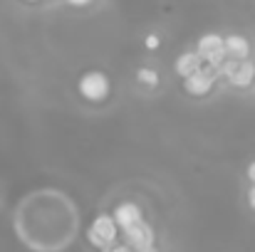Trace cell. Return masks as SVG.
<instances>
[{"instance_id":"cell-5","label":"cell","mask_w":255,"mask_h":252,"mask_svg":"<svg viewBox=\"0 0 255 252\" xmlns=\"http://www.w3.org/2000/svg\"><path fill=\"white\" fill-rule=\"evenodd\" d=\"M124 243L134 252L144 250V248H151V245H154V230H151V225H146V223L141 220V223L127 228V230H124Z\"/></svg>"},{"instance_id":"cell-4","label":"cell","mask_w":255,"mask_h":252,"mask_svg":"<svg viewBox=\"0 0 255 252\" xmlns=\"http://www.w3.org/2000/svg\"><path fill=\"white\" fill-rule=\"evenodd\" d=\"M196 52L201 55V60L206 65H213V67H221V62L226 60V45H223V37L218 32H206L198 37V45H196Z\"/></svg>"},{"instance_id":"cell-18","label":"cell","mask_w":255,"mask_h":252,"mask_svg":"<svg viewBox=\"0 0 255 252\" xmlns=\"http://www.w3.org/2000/svg\"><path fill=\"white\" fill-rule=\"evenodd\" d=\"M253 89H255V82H253Z\"/></svg>"},{"instance_id":"cell-17","label":"cell","mask_w":255,"mask_h":252,"mask_svg":"<svg viewBox=\"0 0 255 252\" xmlns=\"http://www.w3.org/2000/svg\"><path fill=\"white\" fill-rule=\"evenodd\" d=\"M25 2H37V0H25Z\"/></svg>"},{"instance_id":"cell-7","label":"cell","mask_w":255,"mask_h":252,"mask_svg":"<svg viewBox=\"0 0 255 252\" xmlns=\"http://www.w3.org/2000/svg\"><path fill=\"white\" fill-rule=\"evenodd\" d=\"M253 82H255V62L251 57L248 60H238L236 70L228 77V84L236 86V89H248V86H253Z\"/></svg>"},{"instance_id":"cell-10","label":"cell","mask_w":255,"mask_h":252,"mask_svg":"<svg viewBox=\"0 0 255 252\" xmlns=\"http://www.w3.org/2000/svg\"><path fill=\"white\" fill-rule=\"evenodd\" d=\"M136 77H139V82L146 84V86H156V84H159V72L151 70V67H141V70L136 72Z\"/></svg>"},{"instance_id":"cell-2","label":"cell","mask_w":255,"mask_h":252,"mask_svg":"<svg viewBox=\"0 0 255 252\" xmlns=\"http://www.w3.org/2000/svg\"><path fill=\"white\" fill-rule=\"evenodd\" d=\"M77 89H80L82 99L99 104V101H104V99L109 96V91H112V84H109V77H107L104 72H99V70H92V72H85V75L80 77Z\"/></svg>"},{"instance_id":"cell-12","label":"cell","mask_w":255,"mask_h":252,"mask_svg":"<svg viewBox=\"0 0 255 252\" xmlns=\"http://www.w3.org/2000/svg\"><path fill=\"white\" fill-rule=\"evenodd\" d=\"M67 5H72V7H87V5H92L94 0H65Z\"/></svg>"},{"instance_id":"cell-8","label":"cell","mask_w":255,"mask_h":252,"mask_svg":"<svg viewBox=\"0 0 255 252\" xmlns=\"http://www.w3.org/2000/svg\"><path fill=\"white\" fill-rule=\"evenodd\" d=\"M223 45H226V57H231V60H248L251 57V42H248V37H243L238 32L226 35Z\"/></svg>"},{"instance_id":"cell-15","label":"cell","mask_w":255,"mask_h":252,"mask_svg":"<svg viewBox=\"0 0 255 252\" xmlns=\"http://www.w3.org/2000/svg\"><path fill=\"white\" fill-rule=\"evenodd\" d=\"M248 180L255 183V161H251V166H248Z\"/></svg>"},{"instance_id":"cell-16","label":"cell","mask_w":255,"mask_h":252,"mask_svg":"<svg viewBox=\"0 0 255 252\" xmlns=\"http://www.w3.org/2000/svg\"><path fill=\"white\" fill-rule=\"evenodd\" d=\"M139 252H159V250H156V248L151 245V248H144V250H139Z\"/></svg>"},{"instance_id":"cell-13","label":"cell","mask_w":255,"mask_h":252,"mask_svg":"<svg viewBox=\"0 0 255 252\" xmlns=\"http://www.w3.org/2000/svg\"><path fill=\"white\" fill-rule=\"evenodd\" d=\"M107 252H134L129 245H114V248H107Z\"/></svg>"},{"instance_id":"cell-14","label":"cell","mask_w":255,"mask_h":252,"mask_svg":"<svg viewBox=\"0 0 255 252\" xmlns=\"http://www.w3.org/2000/svg\"><path fill=\"white\" fill-rule=\"evenodd\" d=\"M248 205L255 210V183H251V190H248Z\"/></svg>"},{"instance_id":"cell-1","label":"cell","mask_w":255,"mask_h":252,"mask_svg":"<svg viewBox=\"0 0 255 252\" xmlns=\"http://www.w3.org/2000/svg\"><path fill=\"white\" fill-rule=\"evenodd\" d=\"M117 235H119V225H117L114 215H107V213L97 215V218L92 220V225L87 228V240H89V245L97 248V250L112 248V245L117 243Z\"/></svg>"},{"instance_id":"cell-11","label":"cell","mask_w":255,"mask_h":252,"mask_svg":"<svg viewBox=\"0 0 255 252\" xmlns=\"http://www.w3.org/2000/svg\"><path fill=\"white\" fill-rule=\"evenodd\" d=\"M144 45H146V50H156L159 45H161V40H159V35H146V40H144Z\"/></svg>"},{"instance_id":"cell-3","label":"cell","mask_w":255,"mask_h":252,"mask_svg":"<svg viewBox=\"0 0 255 252\" xmlns=\"http://www.w3.org/2000/svg\"><path fill=\"white\" fill-rule=\"evenodd\" d=\"M218 77H221L218 67H213V65H203V67L196 70L193 75L183 77V89H186L191 96H206V94L213 91V86H216V82H218Z\"/></svg>"},{"instance_id":"cell-6","label":"cell","mask_w":255,"mask_h":252,"mask_svg":"<svg viewBox=\"0 0 255 252\" xmlns=\"http://www.w3.org/2000/svg\"><path fill=\"white\" fill-rule=\"evenodd\" d=\"M114 220H117V225H119V230L124 233L127 228H131V225H136V223H141L144 220V215H141V208L136 205V203H131V200H127V203H119L117 208H114Z\"/></svg>"},{"instance_id":"cell-9","label":"cell","mask_w":255,"mask_h":252,"mask_svg":"<svg viewBox=\"0 0 255 252\" xmlns=\"http://www.w3.org/2000/svg\"><path fill=\"white\" fill-rule=\"evenodd\" d=\"M203 65H206V62L201 60L198 52H183V55L176 57V62H173V72H176L178 77H188V75H193L196 70H201Z\"/></svg>"}]
</instances>
